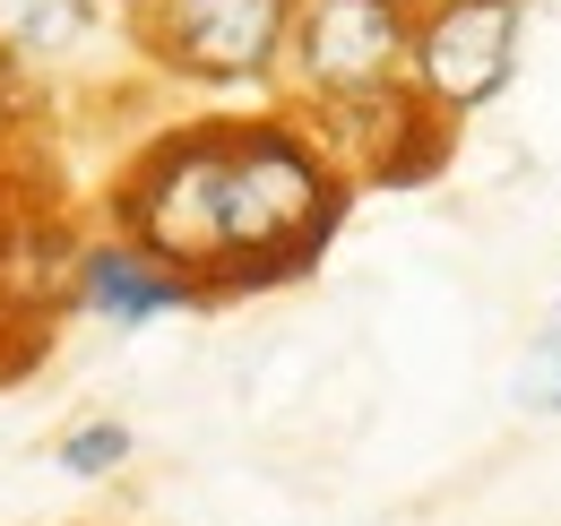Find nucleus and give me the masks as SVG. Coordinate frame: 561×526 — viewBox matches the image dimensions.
<instances>
[{
  "label": "nucleus",
  "mask_w": 561,
  "mask_h": 526,
  "mask_svg": "<svg viewBox=\"0 0 561 526\" xmlns=\"http://www.w3.org/2000/svg\"><path fill=\"white\" fill-rule=\"evenodd\" d=\"M78 294L113 320V329H147V320H173V311H191V276H173L164 260H147L130 242H113V251H87L78 260Z\"/></svg>",
  "instance_id": "nucleus-5"
},
{
  "label": "nucleus",
  "mask_w": 561,
  "mask_h": 526,
  "mask_svg": "<svg viewBox=\"0 0 561 526\" xmlns=\"http://www.w3.org/2000/svg\"><path fill=\"white\" fill-rule=\"evenodd\" d=\"M518 397H527V405H561V311H553V329L536 336V354H527V371H518Z\"/></svg>",
  "instance_id": "nucleus-8"
},
{
  "label": "nucleus",
  "mask_w": 561,
  "mask_h": 526,
  "mask_svg": "<svg viewBox=\"0 0 561 526\" xmlns=\"http://www.w3.org/2000/svg\"><path fill=\"white\" fill-rule=\"evenodd\" d=\"M518 26H527V0H432V9H415L407 95L440 122L492 104L518 69Z\"/></svg>",
  "instance_id": "nucleus-3"
},
{
  "label": "nucleus",
  "mask_w": 561,
  "mask_h": 526,
  "mask_svg": "<svg viewBox=\"0 0 561 526\" xmlns=\"http://www.w3.org/2000/svg\"><path fill=\"white\" fill-rule=\"evenodd\" d=\"M0 113H9V61H0Z\"/></svg>",
  "instance_id": "nucleus-9"
},
{
  "label": "nucleus",
  "mask_w": 561,
  "mask_h": 526,
  "mask_svg": "<svg viewBox=\"0 0 561 526\" xmlns=\"http://www.w3.org/2000/svg\"><path fill=\"white\" fill-rule=\"evenodd\" d=\"M113 207L130 225V251L164 260L173 276L251 294L329 251L346 191L294 122H199L156 138L122 173Z\"/></svg>",
  "instance_id": "nucleus-1"
},
{
  "label": "nucleus",
  "mask_w": 561,
  "mask_h": 526,
  "mask_svg": "<svg viewBox=\"0 0 561 526\" xmlns=\"http://www.w3.org/2000/svg\"><path fill=\"white\" fill-rule=\"evenodd\" d=\"M95 26V0H0V61H53Z\"/></svg>",
  "instance_id": "nucleus-6"
},
{
  "label": "nucleus",
  "mask_w": 561,
  "mask_h": 526,
  "mask_svg": "<svg viewBox=\"0 0 561 526\" xmlns=\"http://www.w3.org/2000/svg\"><path fill=\"white\" fill-rule=\"evenodd\" d=\"M122 458H130V432H122V423H87V432L61 441V466H70V474H104V466H122Z\"/></svg>",
  "instance_id": "nucleus-7"
},
{
  "label": "nucleus",
  "mask_w": 561,
  "mask_h": 526,
  "mask_svg": "<svg viewBox=\"0 0 561 526\" xmlns=\"http://www.w3.org/2000/svg\"><path fill=\"white\" fill-rule=\"evenodd\" d=\"M407 44H415V0H294L285 61L302 95L354 113L407 87Z\"/></svg>",
  "instance_id": "nucleus-2"
},
{
  "label": "nucleus",
  "mask_w": 561,
  "mask_h": 526,
  "mask_svg": "<svg viewBox=\"0 0 561 526\" xmlns=\"http://www.w3.org/2000/svg\"><path fill=\"white\" fill-rule=\"evenodd\" d=\"M139 35L164 69L208 78V87H242V78H268L285 61L294 0H156L139 18Z\"/></svg>",
  "instance_id": "nucleus-4"
}]
</instances>
